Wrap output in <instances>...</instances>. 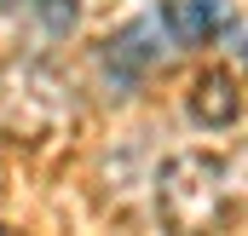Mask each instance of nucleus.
<instances>
[{
	"label": "nucleus",
	"instance_id": "39448f33",
	"mask_svg": "<svg viewBox=\"0 0 248 236\" xmlns=\"http://www.w3.org/2000/svg\"><path fill=\"white\" fill-rule=\"evenodd\" d=\"M237 58H243V63H248V35H243V46H237Z\"/></svg>",
	"mask_w": 248,
	"mask_h": 236
},
{
	"label": "nucleus",
	"instance_id": "20e7f679",
	"mask_svg": "<svg viewBox=\"0 0 248 236\" xmlns=\"http://www.w3.org/2000/svg\"><path fill=\"white\" fill-rule=\"evenodd\" d=\"M41 23H46L52 35H63V29L75 23V0H41Z\"/></svg>",
	"mask_w": 248,
	"mask_h": 236
},
{
	"label": "nucleus",
	"instance_id": "f03ea898",
	"mask_svg": "<svg viewBox=\"0 0 248 236\" xmlns=\"http://www.w3.org/2000/svg\"><path fill=\"white\" fill-rule=\"evenodd\" d=\"M156 35V23H133V29H122L116 41H110V52H104V75L116 81V87H133L150 63H156V46H144Z\"/></svg>",
	"mask_w": 248,
	"mask_h": 236
},
{
	"label": "nucleus",
	"instance_id": "7ed1b4c3",
	"mask_svg": "<svg viewBox=\"0 0 248 236\" xmlns=\"http://www.w3.org/2000/svg\"><path fill=\"white\" fill-rule=\"evenodd\" d=\"M196 116H208V121H231V116H237V98L225 92V81H219V75L196 81Z\"/></svg>",
	"mask_w": 248,
	"mask_h": 236
},
{
	"label": "nucleus",
	"instance_id": "f257e3e1",
	"mask_svg": "<svg viewBox=\"0 0 248 236\" xmlns=\"http://www.w3.org/2000/svg\"><path fill=\"white\" fill-rule=\"evenodd\" d=\"M162 23L173 29L179 46H202V41H214L225 29V0H168Z\"/></svg>",
	"mask_w": 248,
	"mask_h": 236
}]
</instances>
